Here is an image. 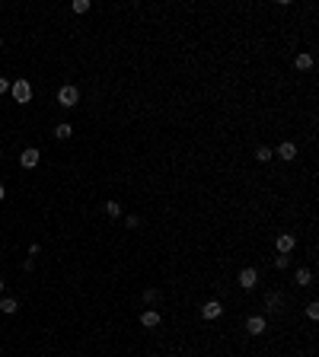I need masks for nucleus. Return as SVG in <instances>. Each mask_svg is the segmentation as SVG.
Here are the masks:
<instances>
[{
	"instance_id": "412c9836",
	"label": "nucleus",
	"mask_w": 319,
	"mask_h": 357,
	"mask_svg": "<svg viewBox=\"0 0 319 357\" xmlns=\"http://www.w3.org/2000/svg\"><path fill=\"white\" fill-rule=\"evenodd\" d=\"M137 223H141V217H134V214H131V217H128V220H125V227H128V230H134V227H137Z\"/></svg>"
},
{
	"instance_id": "5701e85b",
	"label": "nucleus",
	"mask_w": 319,
	"mask_h": 357,
	"mask_svg": "<svg viewBox=\"0 0 319 357\" xmlns=\"http://www.w3.org/2000/svg\"><path fill=\"white\" fill-rule=\"evenodd\" d=\"M3 195H7V189H3V185H0V201H3Z\"/></svg>"
},
{
	"instance_id": "6ab92c4d",
	"label": "nucleus",
	"mask_w": 319,
	"mask_h": 357,
	"mask_svg": "<svg viewBox=\"0 0 319 357\" xmlns=\"http://www.w3.org/2000/svg\"><path fill=\"white\" fill-rule=\"evenodd\" d=\"M144 300H147V303H160V290H147Z\"/></svg>"
},
{
	"instance_id": "b1692460",
	"label": "nucleus",
	"mask_w": 319,
	"mask_h": 357,
	"mask_svg": "<svg viewBox=\"0 0 319 357\" xmlns=\"http://www.w3.org/2000/svg\"><path fill=\"white\" fill-rule=\"evenodd\" d=\"M0 294H3V277H0Z\"/></svg>"
},
{
	"instance_id": "a211bd4d",
	"label": "nucleus",
	"mask_w": 319,
	"mask_h": 357,
	"mask_svg": "<svg viewBox=\"0 0 319 357\" xmlns=\"http://www.w3.org/2000/svg\"><path fill=\"white\" fill-rule=\"evenodd\" d=\"M306 316L310 319H319V303L313 300V303H306Z\"/></svg>"
},
{
	"instance_id": "9b49d317",
	"label": "nucleus",
	"mask_w": 319,
	"mask_h": 357,
	"mask_svg": "<svg viewBox=\"0 0 319 357\" xmlns=\"http://www.w3.org/2000/svg\"><path fill=\"white\" fill-rule=\"evenodd\" d=\"M16 310H20V303H16L13 296H3V300H0V313H7V316H13Z\"/></svg>"
},
{
	"instance_id": "6e6552de",
	"label": "nucleus",
	"mask_w": 319,
	"mask_h": 357,
	"mask_svg": "<svg viewBox=\"0 0 319 357\" xmlns=\"http://www.w3.org/2000/svg\"><path fill=\"white\" fill-rule=\"evenodd\" d=\"M141 325L144 329H156V325H160V313L156 310H144L141 313Z\"/></svg>"
},
{
	"instance_id": "423d86ee",
	"label": "nucleus",
	"mask_w": 319,
	"mask_h": 357,
	"mask_svg": "<svg viewBox=\"0 0 319 357\" xmlns=\"http://www.w3.org/2000/svg\"><path fill=\"white\" fill-rule=\"evenodd\" d=\"M265 325H268V322H265V316H249V319H246V332H249V335H262Z\"/></svg>"
},
{
	"instance_id": "f03ea898",
	"label": "nucleus",
	"mask_w": 319,
	"mask_h": 357,
	"mask_svg": "<svg viewBox=\"0 0 319 357\" xmlns=\"http://www.w3.org/2000/svg\"><path fill=\"white\" fill-rule=\"evenodd\" d=\"M77 102H80V93H77V86H61V89H58V105L74 108Z\"/></svg>"
},
{
	"instance_id": "ddd939ff",
	"label": "nucleus",
	"mask_w": 319,
	"mask_h": 357,
	"mask_svg": "<svg viewBox=\"0 0 319 357\" xmlns=\"http://www.w3.org/2000/svg\"><path fill=\"white\" fill-rule=\"evenodd\" d=\"M281 300H284L281 294H265V310H268V313H275V310L281 306Z\"/></svg>"
},
{
	"instance_id": "0eeeda50",
	"label": "nucleus",
	"mask_w": 319,
	"mask_h": 357,
	"mask_svg": "<svg viewBox=\"0 0 319 357\" xmlns=\"http://www.w3.org/2000/svg\"><path fill=\"white\" fill-rule=\"evenodd\" d=\"M220 313H224V306H220V300H208V303L201 306V316H204V319H217Z\"/></svg>"
},
{
	"instance_id": "dca6fc26",
	"label": "nucleus",
	"mask_w": 319,
	"mask_h": 357,
	"mask_svg": "<svg viewBox=\"0 0 319 357\" xmlns=\"http://www.w3.org/2000/svg\"><path fill=\"white\" fill-rule=\"evenodd\" d=\"M106 214L109 217H122V204L118 201H106Z\"/></svg>"
},
{
	"instance_id": "1a4fd4ad",
	"label": "nucleus",
	"mask_w": 319,
	"mask_h": 357,
	"mask_svg": "<svg viewBox=\"0 0 319 357\" xmlns=\"http://www.w3.org/2000/svg\"><path fill=\"white\" fill-rule=\"evenodd\" d=\"M278 156H281V160H287V163H291L294 156H297V144H294V141H284V144L278 147Z\"/></svg>"
},
{
	"instance_id": "20e7f679",
	"label": "nucleus",
	"mask_w": 319,
	"mask_h": 357,
	"mask_svg": "<svg viewBox=\"0 0 319 357\" xmlns=\"http://www.w3.org/2000/svg\"><path fill=\"white\" fill-rule=\"evenodd\" d=\"M236 284H239L243 290H252V287L258 284V271H255V268H243V271H239V277H236Z\"/></svg>"
},
{
	"instance_id": "7ed1b4c3",
	"label": "nucleus",
	"mask_w": 319,
	"mask_h": 357,
	"mask_svg": "<svg viewBox=\"0 0 319 357\" xmlns=\"http://www.w3.org/2000/svg\"><path fill=\"white\" fill-rule=\"evenodd\" d=\"M39 160H42V153H39L35 147H26V150L20 153V166H22V169H35V166H39Z\"/></svg>"
},
{
	"instance_id": "2eb2a0df",
	"label": "nucleus",
	"mask_w": 319,
	"mask_h": 357,
	"mask_svg": "<svg viewBox=\"0 0 319 357\" xmlns=\"http://www.w3.org/2000/svg\"><path fill=\"white\" fill-rule=\"evenodd\" d=\"M297 284H300V287L313 284V271H310V268H297Z\"/></svg>"
},
{
	"instance_id": "4be33fe9",
	"label": "nucleus",
	"mask_w": 319,
	"mask_h": 357,
	"mask_svg": "<svg viewBox=\"0 0 319 357\" xmlns=\"http://www.w3.org/2000/svg\"><path fill=\"white\" fill-rule=\"evenodd\" d=\"M3 93H10V80H3V77H0V96Z\"/></svg>"
},
{
	"instance_id": "f3484780",
	"label": "nucleus",
	"mask_w": 319,
	"mask_h": 357,
	"mask_svg": "<svg viewBox=\"0 0 319 357\" xmlns=\"http://www.w3.org/2000/svg\"><path fill=\"white\" fill-rule=\"evenodd\" d=\"M70 10H74V13H86V10H89V0H74V3H70Z\"/></svg>"
},
{
	"instance_id": "f257e3e1",
	"label": "nucleus",
	"mask_w": 319,
	"mask_h": 357,
	"mask_svg": "<svg viewBox=\"0 0 319 357\" xmlns=\"http://www.w3.org/2000/svg\"><path fill=\"white\" fill-rule=\"evenodd\" d=\"M10 93H13V99L20 102V105L32 99V86H29V80H16V83H10Z\"/></svg>"
},
{
	"instance_id": "39448f33",
	"label": "nucleus",
	"mask_w": 319,
	"mask_h": 357,
	"mask_svg": "<svg viewBox=\"0 0 319 357\" xmlns=\"http://www.w3.org/2000/svg\"><path fill=\"white\" fill-rule=\"evenodd\" d=\"M294 246H297V239H294L291 233H281L278 239H275V249H278V255H287V252L294 249Z\"/></svg>"
},
{
	"instance_id": "f8f14e48",
	"label": "nucleus",
	"mask_w": 319,
	"mask_h": 357,
	"mask_svg": "<svg viewBox=\"0 0 319 357\" xmlns=\"http://www.w3.org/2000/svg\"><path fill=\"white\" fill-rule=\"evenodd\" d=\"M70 134H74V128H70V122H61V125H55V137H58V141H67Z\"/></svg>"
},
{
	"instance_id": "aec40b11",
	"label": "nucleus",
	"mask_w": 319,
	"mask_h": 357,
	"mask_svg": "<svg viewBox=\"0 0 319 357\" xmlns=\"http://www.w3.org/2000/svg\"><path fill=\"white\" fill-rule=\"evenodd\" d=\"M275 265H278V268H287V265H291V258H287V255H275Z\"/></svg>"
},
{
	"instance_id": "4468645a",
	"label": "nucleus",
	"mask_w": 319,
	"mask_h": 357,
	"mask_svg": "<svg viewBox=\"0 0 319 357\" xmlns=\"http://www.w3.org/2000/svg\"><path fill=\"white\" fill-rule=\"evenodd\" d=\"M272 156H275L272 147H265V144H262V147H255V160H258V163H268Z\"/></svg>"
},
{
	"instance_id": "9d476101",
	"label": "nucleus",
	"mask_w": 319,
	"mask_h": 357,
	"mask_svg": "<svg viewBox=\"0 0 319 357\" xmlns=\"http://www.w3.org/2000/svg\"><path fill=\"white\" fill-rule=\"evenodd\" d=\"M294 67H297V70H310L313 67V54L310 51H300L297 58H294Z\"/></svg>"
}]
</instances>
